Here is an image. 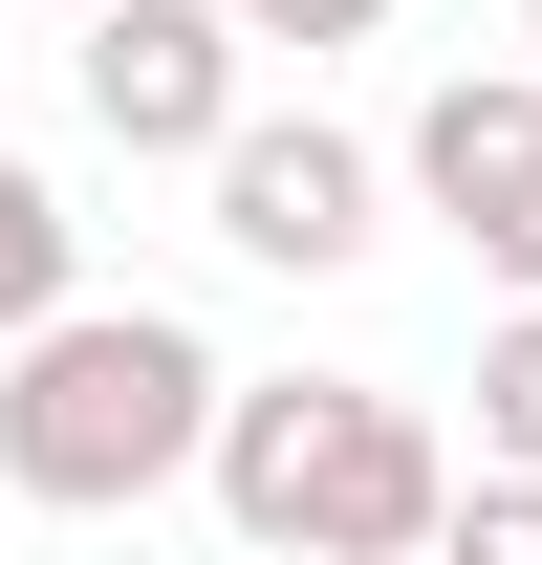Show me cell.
I'll use <instances>...</instances> for the list:
<instances>
[{
    "label": "cell",
    "instance_id": "cell-2",
    "mask_svg": "<svg viewBox=\"0 0 542 565\" xmlns=\"http://www.w3.org/2000/svg\"><path fill=\"white\" fill-rule=\"evenodd\" d=\"M217 392H239V370H217L174 305H66V327L0 349V479L44 500V522H131V500L196 479Z\"/></svg>",
    "mask_w": 542,
    "mask_h": 565
},
{
    "label": "cell",
    "instance_id": "cell-3",
    "mask_svg": "<svg viewBox=\"0 0 542 565\" xmlns=\"http://www.w3.org/2000/svg\"><path fill=\"white\" fill-rule=\"evenodd\" d=\"M196 174H217V239H239V262H282V282H347L369 239H391V152L326 131V109H239Z\"/></svg>",
    "mask_w": 542,
    "mask_h": 565
},
{
    "label": "cell",
    "instance_id": "cell-11",
    "mask_svg": "<svg viewBox=\"0 0 542 565\" xmlns=\"http://www.w3.org/2000/svg\"><path fill=\"white\" fill-rule=\"evenodd\" d=\"M66 22H87V0H66Z\"/></svg>",
    "mask_w": 542,
    "mask_h": 565
},
{
    "label": "cell",
    "instance_id": "cell-10",
    "mask_svg": "<svg viewBox=\"0 0 542 565\" xmlns=\"http://www.w3.org/2000/svg\"><path fill=\"white\" fill-rule=\"evenodd\" d=\"M521 44H542V0H521ZM521 87H542V66H521Z\"/></svg>",
    "mask_w": 542,
    "mask_h": 565
},
{
    "label": "cell",
    "instance_id": "cell-6",
    "mask_svg": "<svg viewBox=\"0 0 542 565\" xmlns=\"http://www.w3.org/2000/svg\"><path fill=\"white\" fill-rule=\"evenodd\" d=\"M87 305V217H66V174H22V152H0V349H22V327H66Z\"/></svg>",
    "mask_w": 542,
    "mask_h": 565
},
{
    "label": "cell",
    "instance_id": "cell-1",
    "mask_svg": "<svg viewBox=\"0 0 542 565\" xmlns=\"http://www.w3.org/2000/svg\"><path fill=\"white\" fill-rule=\"evenodd\" d=\"M196 479H217V522L261 565H434L456 435L412 414V392H347V370H261V392H217Z\"/></svg>",
    "mask_w": 542,
    "mask_h": 565
},
{
    "label": "cell",
    "instance_id": "cell-7",
    "mask_svg": "<svg viewBox=\"0 0 542 565\" xmlns=\"http://www.w3.org/2000/svg\"><path fill=\"white\" fill-rule=\"evenodd\" d=\"M477 479H542V305L477 327Z\"/></svg>",
    "mask_w": 542,
    "mask_h": 565
},
{
    "label": "cell",
    "instance_id": "cell-5",
    "mask_svg": "<svg viewBox=\"0 0 542 565\" xmlns=\"http://www.w3.org/2000/svg\"><path fill=\"white\" fill-rule=\"evenodd\" d=\"M87 131L109 152H217L239 131V22L217 0H87Z\"/></svg>",
    "mask_w": 542,
    "mask_h": 565
},
{
    "label": "cell",
    "instance_id": "cell-8",
    "mask_svg": "<svg viewBox=\"0 0 542 565\" xmlns=\"http://www.w3.org/2000/svg\"><path fill=\"white\" fill-rule=\"evenodd\" d=\"M434 565H542V479H456V522H434Z\"/></svg>",
    "mask_w": 542,
    "mask_h": 565
},
{
    "label": "cell",
    "instance_id": "cell-9",
    "mask_svg": "<svg viewBox=\"0 0 542 565\" xmlns=\"http://www.w3.org/2000/svg\"><path fill=\"white\" fill-rule=\"evenodd\" d=\"M217 22H239V44H304V66H326V44H369L391 0H217Z\"/></svg>",
    "mask_w": 542,
    "mask_h": 565
},
{
    "label": "cell",
    "instance_id": "cell-4",
    "mask_svg": "<svg viewBox=\"0 0 542 565\" xmlns=\"http://www.w3.org/2000/svg\"><path fill=\"white\" fill-rule=\"evenodd\" d=\"M391 174L456 217V262H499V282L542 305V87H521V66H456L434 109H412V152H391Z\"/></svg>",
    "mask_w": 542,
    "mask_h": 565
}]
</instances>
